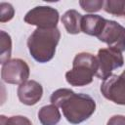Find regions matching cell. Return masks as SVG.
I'll return each instance as SVG.
<instances>
[{
  "label": "cell",
  "mask_w": 125,
  "mask_h": 125,
  "mask_svg": "<svg viewBox=\"0 0 125 125\" xmlns=\"http://www.w3.org/2000/svg\"><path fill=\"white\" fill-rule=\"evenodd\" d=\"M50 101L51 104L62 109L65 119L73 125L86 121L96 110V102L91 96L77 94L68 88H61L54 91Z\"/></svg>",
  "instance_id": "1"
},
{
  "label": "cell",
  "mask_w": 125,
  "mask_h": 125,
  "mask_svg": "<svg viewBox=\"0 0 125 125\" xmlns=\"http://www.w3.org/2000/svg\"><path fill=\"white\" fill-rule=\"evenodd\" d=\"M61 39L59 28H36L27 39V48L31 57L40 63L50 62L56 53Z\"/></svg>",
  "instance_id": "2"
},
{
  "label": "cell",
  "mask_w": 125,
  "mask_h": 125,
  "mask_svg": "<svg viewBox=\"0 0 125 125\" xmlns=\"http://www.w3.org/2000/svg\"><path fill=\"white\" fill-rule=\"evenodd\" d=\"M97 57L91 53H78L72 62V68L65 73L66 82L75 87H82L90 84L97 74Z\"/></svg>",
  "instance_id": "3"
},
{
  "label": "cell",
  "mask_w": 125,
  "mask_h": 125,
  "mask_svg": "<svg viewBox=\"0 0 125 125\" xmlns=\"http://www.w3.org/2000/svg\"><path fill=\"white\" fill-rule=\"evenodd\" d=\"M98 70L96 76L99 79L104 80L114 69L121 67L124 64V58L122 53L113 48L100 49L97 55Z\"/></svg>",
  "instance_id": "4"
},
{
  "label": "cell",
  "mask_w": 125,
  "mask_h": 125,
  "mask_svg": "<svg viewBox=\"0 0 125 125\" xmlns=\"http://www.w3.org/2000/svg\"><path fill=\"white\" fill-rule=\"evenodd\" d=\"M60 14L57 9L50 6H36L29 10L23 20L26 23L36 25L38 28H56Z\"/></svg>",
  "instance_id": "5"
},
{
  "label": "cell",
  "mask_w": 125,
  "mask_h": 125,
  "mask_svg": "<svg viewBox=\"0 0 125 125\" xmlns=\"http://www.w3.org/2000/svg\"><path fill=\"white\" fill-rule=\"evenodd\" d=\"M101 93L106 100L125 105V70L119 75L111 74L104 79L101 85Z\"/></svg>",
  "instance_id": "6"
},
{
  "label": "cell",
  "mask_w": 125,
  "mask_h": 125,
  "mask_svg": "<svg viewBox=\"0 0 125 125\" xmlns=\"http://www.w3.org/2000/svg\"><path fill=\"white\" fill-rule=\"evenodd\" d=\"M29 74V66L21 59H12L2 64L1 78L8 84L21 85L27 81Z\"/></svg>",
  "instance_id": "7"
},
{
  "label": "cell",
  "mask_w": 125,
  "mask_h": 125,
  "mask_svg": "<svg viewBox=\"0 0 125 125\" xmlns=\"http://www.w3.org/2000/svg\"><path fill=\"white\" fill-rule=\"evenodd\" d=\"M98 39L109 48L116 49L121 53L125 51V27L115 21L106 20Z\"/></svg>",
  "instance_id": "8"
},
{
  "label": "cell",
  "mask_w": 125,
  "mask_h": 125,
  "mask_svg": "<svg viewBox=\"0 0 125 125\" xmlns=\"http://www.w3.org/2000/svg\"><path fill=\"white\" fill-rule=\"evenodd\" d=\"M17 94L21 104L25 105H34L43 96V87L35 80H27L18 87Z\"/></svg>",
  "instance_id": "9"
},
{
  "label": "cell",
  "mask_w": 125,
  "mask_h": 125,
  "mask_svg": "<svg viewBox=\"0 0 125 125\" xmlns=\"http://www.w3.org/2000/svg\"><path fill=\"white\" fill-rule=\"evenodd\" d=\"M106 20L99 15L88 14L82 17L81 20V32L98 37L99 34L102 32Z\"/></svg>",
  "instance_id": "10"
},
{
  "label": "cell",
  "mask_w": 125,
  "mask_h": 125,
  "mask_svg": "<svg viewBox=\"0 0 125 125\" xmlns=\"http://www.w3.org/2000/svg\"><path fill=\"white\" fill-rule=\"evenodd\" d=\"M82 15L74 10H68L66 11L62 17V22L66 30L67 33L69 34H78L81 32V20H82Z\"/></svg>",
  "instance_id": "11"
},
{
  "label": "cell",
  "mask_w": 125,
  "mask_h": 125,
  "mask_svg": "<svg viewBox=\"0 0 125 125\" xmlns=\"http://www.w3.org/2000/svg\"><path fill=\"white\" fill-rule=\"evenodd\" d=\"M61 118L59 107L53 104L42 106L38 111V119L42 125H57Z\"/></svg>",
  "instance_id": "12"
},
{
  "label": "cell",
  "mask_w": 125,
  "mask_h": 125,
  "mask_svg": "<svg viewBox=\"0 0 125 125\" xmlns=\"http://www.w3.org/2000/svg\"><path fill=\"white\" fill-rule=\"evenodd\" d=\"M0 63L4 64L11 59L12 55V39L4 30L0 31Z\"/></svg>",
  "instance_id": "13"
},
{
  "label": "cell",
  "mask_w": 125,
  "mask_h": 125,
  "mask_svg": "<svg viewBox=\"0 0 125 125\" xmlns=\"http://www.w3.org/2000/svg\"><path fill=\"white\" fill-rule=\"evenodd\" d=\"M103 9L110 15L116 17H123L125 9V0H106L104 1Z\"/></svg>",
  "instance_id": "14"
},
{
  "label": "cell",
  "mask_w": 125,
  "mask_h": 125,
  "mask_svg": "<svg viewBox=\"0 0 125 125\" xmlns=\"http://www.w3.org/2000/svg\"><path fill=\"white\" fill-rule=\"evenodd\" d=\"M0 125H33V124L27 117L22 115H14L10 117L1 115Z\"/></svg>",
  "instance_id": "15"
},
{
  "label": "cell",
  "mask_w": 125,
  "mask_h": 125,
  "mask_svg": "<svg viewBox=\"0 0 125 125\" xmlns=\"http://www.w3.org/2000/svg\"><path fill=\"white\" fill-rule=\"evenodd\" d=\"M104 0H80L79 5L85 12L95 13L104 8Z\"/></svg>",
  "instance_id": "16"
},
{
  "label": "cell",
  "mask_w": 125,
  "mask_h": 125,
  "mask_svg": "<svg viewBox=\"0 0 125 125\" xmlns=\"http://www.w3.org/2000/svg\"><path fill=\"white\" fill-rule=\"evenodd\" d=\"M15 9L10 3L1 2L0 3V21L7 22L14 18Z\"/></svg>",
  "instance_id": "17"
},
{
  "label": "cell",
  "mask_w": 125,
  "mask_h": 125,
  "mask_svg": "<svg viewBox=\"0 0 125 125\" xmlns=\"http://www.w3.org/2000/svg\"><path fill=\"white\" fill-rule=\"evenodd\" d=\"M106 125H125V115H113L108 120Z\"/></svg>",
  "instance_id": "18"
},
{
  "label": "cell",
  "mask_w": 125,
  "mask_h": 125,
  "mask_svg": "<svg viewBox=\"0 0 125 125\" xmlns=\"http://www.w3.org/2000/svg\"><path fill=\"white\" fill-rule=\"evenodd\" d=\"M123 17H125V9H124V15H123Z\"/></svg>",
  "instance_id": "19"
}]
</instances>
